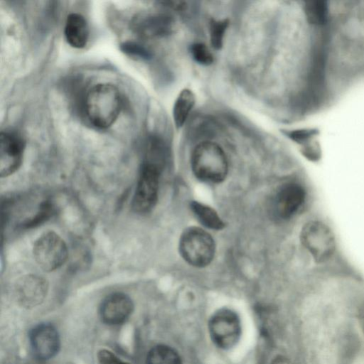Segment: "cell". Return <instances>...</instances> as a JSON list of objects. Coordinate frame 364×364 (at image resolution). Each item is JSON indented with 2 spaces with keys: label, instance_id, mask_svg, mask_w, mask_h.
I'll list each match as a JSON object with an SVG mask.
<instances>
[{
  "label": "cell",
  "instance_id": "cell-1",
  "mask_svg": "<svg viewBox=\"0 0 364 364\" xmlns=\"http://www.w3.org/2000/svg\"><path fill=\"white\" fill-rule=\"evenodd\" d=\"M122 103V95L115 85L99 83L86 92L83 110L93 126L107 129L118 118Z\"/></svg>",
  "mask_w": 364,
  "mask_h": 364
},
{
  "label": "cell",
  "instance_id": "cell-2",
  "mask_svg": "<svg viewBox=\"0 0 364 364\" xmlns=\"http://www.w3.org/2000/svg\"><path fill=\"white\" fill-rule=\"evenodd\" d=\"M191 161L193 174L201 181L218 183L226 178L228 159L223 149L215 142L199 144L192 153Z\"/></svg>",
  "mask_w": 364,
  "mask_h": 364
},
{
  "label": "cell",
  "instance_id": "cell-3",
  "mask_svg": "<svg viewBox=\"0 0 364 364\" xmlns=\"http://www.w3.org/2000/svg\"><path fill=\"white\" fill-rule=\"evenodd\" d=\"M179 252L183 259L195 267H204L213 260L215 245L212 236L198 227H189L181 235Z\"/></svg>",
  "mask_w": 364,
  "mask_h": 364
},
{
  "label": "cell",
  "instance_id": "cell-4",
  "mask_svg": "<svg viewBox=\"0 0 364 364\" xmlns=\"http://www.w3.org/2000/svg\"><path fill=\"white\" fill-rule=\"evenodd\" d=\"M300 240L317 263L327 262L335 253V235L322 221L314 220L306 223L301 230Z\"/></svg>",
  "mask_w": 364,
  "mask_h": 364
},
{
  "label": "cell",
  "instance_id": "cell-5",
  "mask_svg": "<svg viewBox=\"0 0 364 364\" xmlns=\"http://www.w3.org/2000/svg\"><path fill=\"white\" fill-rule=\"evenodd\" d=\"M33 258L45 272H50L62 267L68 258V249L65 240L56 232L48 231L35 241Z\"/></svg>",
  "mask_w": 364,
  "mask_h": 364
},
{
  "label": "cell",
  "instance_id": "cell-6",
  "mask_svg": "<svg viewBox=\"0 0 364 364\" xmlns=\"http://www.w3.org/2000/svg\"><path fill=\"white\" fill-rule=\"evenodd\" d=\"M157 168L141 164L136 186L132 200V209L139 214L151 211L158 200L159 177Z\"/></svg>",
  "mask_w": 364,
  "mask_h": 364
},
{
  "label": "cell",
  "instance_id": "cell-7",
  "mask_svg": "<svg viewBox=\"0 0 364 364\" xmlns=\"http://www.w3.org/2000/svg\"><path fill=\"white\" fill-rule=\"evenodd\" d=\"M212 341L219 348L230 349L239 341L241 326L237 314L227 309L215 312L208 324Z\"/></svg>",
  "mask_w": 364,
  "mask_h": 364
},
{
  "label": "cell",
  "instance_id": "cell-8",
  "mask_svg": "<svg viewBox=\"0 0 364 364\" xmlns=\"http://www.w3.org/2000/svg\"><path fill=\"white\" fill-rule=\"evenodd\" d=\"M25 141L20 134L13 130L0 134V176L8 177L21 166L25 149Z\"/></svg>",
  "mask_w": 364,
  "mask_h": 364
},
{
  "label": "cell",
  "instance_id": "cell-9",
  "mask_svg": "<svg viewBox=\"0 0 364 364\" xmlns=\"http://www.w3.org/2000/svg\"><path fill=\"white\" fill-rule=\"evenodd\" d=\"M305 200L306 191L302 186L294 182L284 183L273 198V214L279 219H289L298 212Z\"/></svg>",
  "mask_w": 364,
  "mask_h": 364
},
{
  "label": "cell",
  "instance_id": "cell-10",
  "mask_svg": "<svg viewBox=\"0 0 364 364\" xmlns=\"http://www.w3.org/2000/svg\"><path fill=\"white\" fill-rule=\"evenodd\" d=\"M48 282L41 275L29 274L19 278L15 284L14 293L17 302L26 308L39 305L46 298Z\"/></svg>",
  "mask_w": 364,
  "mask_h": 364
},
{
  "label": "cell",
  "instance_id": "cell-11",
  "mask_svg": "<svg viewBox=\"0 0 364 364\" xmlns=\"http://www.w3.org/2000/svg\"><path fill=\"white\" fill-rule=\"evenodd\" d=\"M30 343L34 355L48 360L56 355L60 348V338L55 328L50 324H40L31 331Z\"/></svg>",
  "mask_w": 364,
  "mask_h": 364
},
{
  "label": "cell",
  "instance_id": "cell-12",
  "mask_svg": "<svg viewBox=\"0 0 364 364\" xmlns=\"http://www.w3.org/2000/svg\"><path fill=\"white\" fill-rule=\"evenodd\" d=\"M133 309V301L127 294L114 292L107 295L103 299L100 305V314L105 323L117 325L127 319Z\"/></svg>",
  "mask_w": 364,
  "mask_h": 364
},
{
  "label": "cell",
  "instance_id": "cell-13",
  "mask_svg": "<svg viewBox=\"0 0 364 364\" xmlns=\"http://www.w3.org/2000/svg\"><path fill=\"white\" fill-rule=\"evenodd\" d=\"M131 27L143 38H156L166 35L172 27L170 16L164 14H140L133 18Z\"/></svg>",
  "mask_w": 364,
  "mask_h": 364
},
{
  "label": "cell",
  "instance_id": "cell-14",
  "mask_svg": "<svg viewBox=\"0 0 364 364\" xmlns=\"http://www.w3.org/2000/svg\"><path fill=\"white\" fill-rule=\"evenodd\" d=\"M64 35L73 48L85 47L89 39V28L84 16L77 13L69 14L65 21Z\"/></svg>",
  "mask_w": 364,
  "mask_h": 364
},
{
  "label": "cell",
  "instance_id": "cell-15",
  "mask_svg": "<svg viewBox=\"0 0 364 364\" xmlns=\"http://www.w3.org/2000/svg\"><path fill=\"white\" fill-rule=\"evenodd\" d=\"M167 158V151L163 141L151 136L146 141L141 163L154 166L162 171Z\"/></svg>",
  "mask_w": 364,
  "mask_h": 364
},
{
  "label": "cell",
  "instance_id": "cell-16",
  "mask_svg": "<svg viewBox=\"0 0 364 364\" xmlns=\"http://www.w3.org/2000/svg\"><path fill=\"white\" fill-rule=\"evenodd\" d=\"M195 102L196 97L191 90L185 88L180 92L173 107V118L176 128L184 124Z\"/></svg>",
  "mask_w": 364,
  "mask_h": 364
},
{
  "label": "cell",
  "instance_id": "cell-17",
  "mask_svg": "<svg viewBox=\"0 0 364 364\" xmlns=\"http://www.w3.org/2000/svg\"><path fill=\"white\" fill-rule=\"evenodd\" d=\"M190 205L193 214L203 226L216 230L224 228L225 223L213 208L198 201H192Z\"/></svg>",
  "mask_w": 364,
  "mask_h": 364
},
{
  "label": "cell",
  "instance_id": "cell-18",
  "mask_svg": "<svg viewBox=\"0 0 364 364\" xmlns=\"http://www.w3.org/2000/svg\"><path fill=\"white\" fill-rule=\"evenodd\" d=\"M146 364H181V361L178 354L173 349L159 345L149 352Z\"/></svg>",
  "mask_w": 364,
  "mask_h": 364
},
{
  "label": "cell",
  "instance_id": "cell-19",
  "mask_svg": "<svg viewBox=\"0 0 364 364\" xmlns=\"http://www.w3.org/2000/svg\"><path fill=\"white\" fill-rule=\"evenodd\" d=\"M119 48L125 55L137 60H148L152 56L151 51L146 47L133 41L122 43Z\"/></svg>",
  "mask_w": 364,
  "mask_h": 364
},
{
  "label": "cell",
  "instance_id": "cell-20",
  "mask_svg": "<svg viewBox=\"0 0 364 364\" xmlns=\"http://www.w3.org/2000/svg\"><path fill=\"white\" fill-rule=\"evenodd\" d=\"M229 21L228 19L214 20L210 22V41L212 46L219 50L223 45V39L225 31L228 26Z\"/></svg>",
  "mask_w": 364,
  "mask_h": 364
},
{
  "label": "cell",
  "instance_id": "cell-21",
  "mask_svg": "<svg viewBox=\"0 0 364 364\" xmlns=\"http://www.w3.org/2000/svg\"><path fill=\"white\" fill-rule=\"evenodd\" d=\"M55 212V208L54 205L50 201H44L41 205L36 214L29 220H26L23 223V226L25 228H30L38 225L49 218L52 217Z\"/></svg>",
  "mask_w": 364,
  "mask_h": 364
},
{
  "label": "cell",
  "instance_id": "cell-22",
  "mask_svg": "<svg viewBox=\"0 0 364 364\" xmlns=\"http://www.w3.org/2000/svg\"><path fill=\"white\" fill-rule=\"evenodd\" d=\"M190 50L192 58L198 64L209 65L213 63V55L204 43H195L191 45Z\"/></svg>",
  "mask_w": 364,
  "mask_h": 364
},
{
  "label": "cell",
  "instance_id": "cell-23",
  "mask_svg": "<svg viewBox=\"0 0 364 364\" xmlns=\"http://www.w3.org/2000/svg\"><path fill=\"white\" fill-rule=\"evenodd\" d=\"M318 132L314 129H299L294 130L288 133V136L294 141L298 143H304L309 141L314 138Z\"/></svg>",
  "mask_w": 364,
  "mask_h": 364
},
{
  "label": "cell",
  "instance_id": "cell-24",
  "mask_svg": "<svg viewBox=\"0 0 364 364\" xmlns=\"http://www.w3.org/2000/svg\"><path fill=\"white\" fill-rule=\"evenodd\" d=\"M98 360L100 364H129L119 359L112 352L102 349L98 352Z\"/></svg>",
  "mask_w": 364,
  "mask_h": 364
}]
</instances>
